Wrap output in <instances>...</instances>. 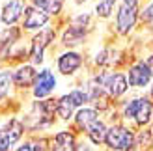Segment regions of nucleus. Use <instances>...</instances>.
Segmentation results:
<instances>
[{"instance_id":"4be33fe9","label":"nucleus","mask_w":153,"mask_h":151,"mask_svg":"<svg viewBox=\"0 0 153 151\" xmlns=\"http://www.w3.org/2000/svg\"><path fill=\"white\" fill-rule=\"evenodd\" d=\"M118 0H99L95 4V15L99 19H108L114 13V6H116Z\"/></svg>"},{"instance_id":"dca6fc26","label":"nucleus","mask_w":153,"mask_h":151,"mask_svg":"<svg viewBox=\"0 0 153 151\" xmlns=\"http://www.w3.org/2000/svg\"><path fill=\"white\" fill-rule=\"evenodd\" d=\"M75 146L76 138L71 131H58L49 144V151H75Z\"/></svg>"},{"instance_id":"393cba45","label":"nucleus","mask_w":153,"mask_h":151,"mask_svg":"<svg viewBox=\"0 0 153 151\" xmlns=\"http://www.w3.org/2000/svg\"><path fill=\"white\" fill-rule=\"evenodd\" d=\"M146 62H148V65H149L151 69H153V52H151V54L148 56V60H146Z\"/></svg>"},{"instance_id":"9b49d317","label":"nucleus","mask_w":153,"mask_h":151,"mask_svg":"<svg viewBox=\"0 0 153 151\" xmlns=\"http://www.w3.org/2000/svg\"><path fill=\"white\" fill-rule=\"evenodd\" d=\"M28 0H6L0 7V24L2 26H17V22L22 19L25 7Z\"/></svg>"},{"instance_id":"6ab92c4d","label":"nucleus","mask_w":153,"mask_h":151,"mask_svg":"<svg viewBox=\"0 0 153 151\" xmlns=\"http://www.w3.org/2000/svg\"><path fill=\"white\" fill-rule=\"evenodd\" d=\"M54 104H56V116L62 119V121H71L76 108H75V104L71 103L69 95L65 93L62 97H58V99L54 101Z\"/></svg>"},{"instance_id":"9d476101","label":"nucleus","mask_w":153,"mask_h":151,"mask_svg":"<svg viewBox=\"0 0 153 151\" xmlns=\"http://www.w3.org/2000/svg\"><path fill=\"white\" fill-rule=\"evenodd\" d=\"M125 77H127V82H129V88L140 90V88H146L153 80V69L148 65V62L138 60L136 64H133L129 67Z\"/></svg>"},{"instance_id":"0eeeda50","label":"nucleus","mask_w":153,"mask_h":151,"mask_svg":"<svg viewBox=\"0 0 153 151\" xmlns=\"http://www.w3.org/2000/svg\"><path fill=\"white\" fill-rule=\"evenodd\" d=\"M138 4H129L121 0L116 11V32L120 36H129L138 22Z\"/></svg>"},{"instance_id":"1a4fd4ad","label":"nucleus","mask_w":153,"mask_h":151,"mask_svg":"<svg viewBox=\"0 0 153 151\" xmlns=\"http://www.w3.org/2000/svg\"><path fill=\"white\" fill-rule=\"evenodd\" d=\"M56 86H58L56 75L51 69H41L36 75V80L32 84V97L34 99H47V97L52 95Z\"/></svg>"},{"instance_id":"f8f14e48","label":"nucleus","mask_w":153,"mask_h":151,"mask_svg":"<svg viewBox=\"0 0 153 151\" xmlns=\"http://www.w3.org/2000/svg\"><path fill=\"white\" fill-rule=\"evenodd\" d=\"M82 62H84V58H82L80 52L71 50V49L64 50L62 54H58V58H56L58 73L64 75V77H71V75H75L82 67Z\"/></svg>"},{"instance_id":"6e6552de","label":"nucleus","mask_w":153,"mask_h":151,"mask_svg":"<svg viewBox=\"0 0 153 151\" xmlns=\"http://www.w3.org/2000/svg\"><path fill=\"white\" fill-rule=\"evenodd\" d=\"M49 22H51V17L45 11H41L39 7H36L32 4H26L22 19H21L22 32H39V30L49 26Z\"/></svg>"},{"instance_id":"b1692460","label":"nucleus","mask_w":153,"mask_h":151,"mask_svg":"<svg viewBox=\"0 0 153 151\" xmlns=\"http://www.w3.org/2000/svg\"><path fill=\"white\" fill-rule=\"evenodd\" d=\"M138 19H142L144 22H153V0L144 7V10L138 11Z\"/></svg>"},{"instance_id":"ddd939ff","label":"nucleus","mask_w":153,"mask_h":151,"mask_svg":"<svg viewBox=\"0 0 153 151\" xmlns=\"http://www.w3.org/2000/svg\"><path fill=\"white\" fill-rule=\"evenodd\" d=\"M36 65L32 64H21L11 71V82L15 90H28L32 88L34 80H36Z\"/></svg>"},{"instance_id":"bb28decb","label":"nucleus","mask_w":153,"mask_h":151,"mask_svg":"<svg viewBox=\"0 0 153 151\" xmlns=\"http://www.w3.org/2000/svg\"><path fill=\"white\" fill-rule=\"evenodd\" d=\"M151 121H153V119H151Z\"/></svg>"},{"instance_id":"412c9836","label":"nucleus","mask_w":153,"mask_h":151,"mask_svg":"<svg viewBox=\"0 0 153 151\" xmlns=\"http://www.w3.org/2000/svg\"><path fill=\"white\" fill-rule=\"evenodd\" d=\"M11 151H49V140L47 138H30L15 146Z\"/></svg>"},{"instance_id":"2eb2a0df","label":"nucleus","mask_w":153,"mask_h":151,"mask_svg":"<svg viewBox=\"0 0 153 151\" xmlns=\"http://www.w3.org/2000/svg\"><path fill=\"white\" fill-rule=\"evenodd\" d=\"M86 34H88V28L86 26H80V24H76V22H71V24L64 30V34H62V45L67 47V49L84 45Z\"/></svg>"},{"instance_id":"f257e3e1","label":"nucleus","mask_w":153,"mask_h":151,"mask_svg":"<svg viewBox=\"0 0 153 151\" xmlns=\"http://www.w3.org/2000/svg\"><path fill=\"white\" fill-rule=\"evenodd\" d=\"M56 116V104L52 99H34V103L30 104V110L26 112L22 123L30 132L43 131L54 123Z\"/></svg>"},{"instance_id":"f03ea898","label":"nucleus","mask_w":153,"mask_h":151,"mask_svg":"<svg viewBox=\"0 0 153 151\" xmlns=\"http://www.w3.org/2000/svg\"><path fill=\"white\" fill-rule=\"evenodd\" d=\"M121 118L125 121L138 125V127L149 125L153 119V101L144 95H138V97H133V99L125 101L123 107H121Z\"/></svg>"},{"instance_id":"20e7f679","label":"nucleus","mask_w":153,"mask_h":151,"mask_svg":"<svg viewBox=\"0 0 153 151\" xmlns=\"http://www.w3.org/2000/svg\"><path fill=\"white\" fill-rule=\"evenodd\" d=\"M25 131L26 127L17 116H11L4 123H0V151H11L22 140Z\"/></svg>"},{"instance_id":"39448f33","label":"nucleus","mask_w":153,"mask_h":151,"mask_svg":"<svg viewBox=\"0 0 153 151\" xmlns=\"http://www.w3.org/2000/svg\"><path fill=\"white\" fill-rule=\"evenodd\" d=\"M54 37H56L54 28H49V26L34 34L32 41H30V52H28L30 64L32 65H41L45 62V50L51 47V43L54 41Z\"/></svg>"},{"instance_id":"a878e982","label":"nucleus","mask_w":153,"mask_h":151,"mask_svg":"<svg viewBox=\"0 0 153 151\" xmlns=\"http://www.w3.org/2000/svg\"><path fill=\"white\" fill-rule=\"evenodd\" d=\"M151 99H153V86H151Z\"/></svg>"},{"instance_id":"f3484780","label":"nucleus","mask_w":153,"mask_h":151,"mask_svg":"<svg viewBox=\"0 0 153 151\" xmlns=\"http://www.w3.org/2000/svg\"><path fill=\"white\" fill-rule=\"evenodd\" d=\"M106 123L103 121L101 118H97L94 119L90 125L84 127V132H86V138L91 142L94 146H101L103 142H105V136H106Z\"/></svg>"},{"instance_id":"423d86ee","label":"nucleus","mask_w":153,"mask_h":151,"mask_svg":"<svg viewBox=\"0 0 153 151\" xmlns=\"http://www.w3.org/2000/svg\"><path fill=\"white\" fill-rule=\"evenodd\" d=\"M99 82H101L103 92L108 95V99H120L129 92V82L125 73H120V71L103 73L99 75Z\"/></svg>"},{"instance_id":"7ed1b4c3","label":"nucleus","mask_w":153,"mask_h":151,"mask_svg":"<svg viewBox=\"0 0 153 151\" xmlns=\"http://www.w3.org/2000/svg\"><path fill=\"white\" fill-rule=\"evenodd\" d=\"M103 144L110 151H133L134 149V132L125 125H112L106 129Z\"/></svg>"},{"instance_id":"a211bd4d","label":"nucleus","mask_w":153,"mask_h":151,"mask_svg":"<svg viewBox=\"0 0 153 151\" xmlns=\"http://www.w3.org/2000/svg\"><path fill=\"white\" fill-rule=\"evenodd\" d=\"M97 118H101V114H99V110H97L95 107H80L79 110L75 112V116H73L76 127H79V129H82V131H84V127L90 125V123L94 121V119H97Z\"/></svg>"},{"instance_id":"aec40b11","label":"nucleus","mask_w":153,"mask_h":151,"mask_svg":"<svg viewBox=\"0 0 153 151\" xmlns=\"http://www.w3.org/2000/svg\"><path fill=\"white\" fill-rule=\"evenodd\" d=\"M65 0H30L28 4H32L36 7H39L41 11H45L49 17H58L64 10Z\"/></svg>"},{"instance_id":"5701e85b","label":"nucleus","mask_w":153,"mask_h":151,"mask_svg":"<svg viewBox=\"0 0 153 151\" xmlns=\"http://www.w3.org/2000/svg\"><path fill=\"white\" fill-rule=\"evenodd\" d=\"M13 88V82H11V71L7 69H0V101L6 99L10 95Z\"/></svg>"},{"instance_id":"4468645a","label":"nucleus","mask_w":153,"mask_h":151,"mask_svg":"<svg viewBox=\"0 0 153 151\" xmlns=\"http://www.w3.org/2000/svg\"><path fill=\"white\" fill-rule=\"evenodd\" d=\"M22 30L19 26H6L0 30V60H10L13 47L21 41Z\"/></svg>"}]
</instances>
